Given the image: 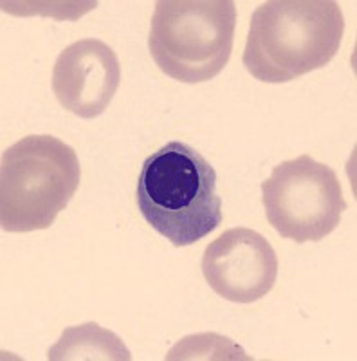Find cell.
<instances>
[{
    "label": "cell",
    "instance_id": "cell-1",
    "mask_svg": "<svg viewBox=\"0 0 357 361\" xmlns=\"http://www.w3.org/2000/svg\"><path fill=\"white\" fill-rule=\"evenodd\" d=\"M343 33V9L334 0H269L251 17L242 62L260 82H292L329 66Z\"/></svg>",
    "mask_w": 357,
    "mask_h": 361
},
{
    "label": "cell",
    "instance_id": "cell-2",
    "mask_svg": "<svg viewBox=\"0 0 357 361\" xmlns=\"http://www.w3.org/2000/svg\"><path fill=\"white\" fill-rule=\"evenodd\" d=\"M136 202L144 221L177 247L199 243L222 224L217 172L182 141H170L144 159Z\"/></svg>",
    "mask_w": 357,
    "mask_h": 361
},
{
    "label": "cell",
    "instance_id": "cell-3",
    "mask_svg": "<svg viewBox=\"0 0 357 361\" xmlns=\"http://www.w3.org/2000/svg\"><path fill=\"white\" fill-rule=\"evenodd\" d=\"M74 148L53 135H27L2 154L0 226L9 233L47 230L80 186Z\"/></svg>",
    "mask_w": 357,
    "mask_h": 361
},
{
    "label": "cell",
    "instance_id": "cell-4",
    "mask_svg": "<svg viewBox=\"0 0 357 361\" xmlns=\"http://www.w3.org/2000/svg\"><path fill=\"white\" fill-rule=\"evenodd\" d=\"M234 27L237 6L231 0H159L148 47L166 76L202 83L230 62Z\"/></svg>",
    "mask_w": 357,
    "mask_h": 361
},
{
    "label": "cell",
    "instance_id": "cell-5",
    "mask_svg": "<svg viewBox=\"0 0 357 361\" xmlns=\"http://www.w3.org/2000/svg\"><path fill=\"white\" fill-rule=\"evenodd\" d=\"M262 202L280 237L298 244L329 237L349 209L337 173L307 154L273 169L262 183Z\"/></svg>",
    "mask_w": 357,
    "mask_h": 361
},
{
    "label": "cell",
    "instance_id": "cell-6",
    "mask_svg": "<svg viewBox=\"0 0 357 361\" xmlns=\"http://www.w3.org/2000/svg\"><path fill=\"white\" fill-rule=\"evenodd\" d=\"M201 267L218 296L234 304H253L275 288L278 257L258 231L231 228L206 247Z\"/></svg>",
    "mask_w": 357,
    "mask_h": 361
},
{
    "label": "cell",
    "instance_id": "cell-7",
    "mask_svg": "<svg viewBox=\"0 0 357 361\" xmlns=\"http://www.w3.org/2000/svg\"><path fill=\"white\" fill-rule=\"evenodd\" d=\"M121 82L118 54L99 38H82L58 54L53 92L65 111L92 119L107 111Z\"/></svg>",
    "mask_w": 357,
    "mask_h": 361
},
{
    "label": "cell",
    "instance_id": "cell-8",
    "mask_svg": "<svg viewBox=\"0 0 357 361\" xmlns=\"http://www.w3.org/2000/svg\"><path fill=\"white\" fill-rule=\"evenodd\" d=\"M47 360H132L130 353L114 333L98 324H85L63 331L62 338L47 353Z\"/></svg>",
    "mask_w": 357,
    "mask_h": 361
}]
</instances>
